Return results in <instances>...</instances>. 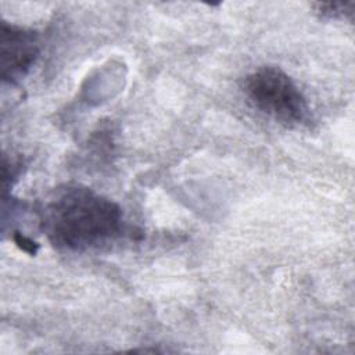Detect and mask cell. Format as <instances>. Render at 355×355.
<instances>
[{"label": "cell", "instance_id": "7a4b0ae2", "mask_svg": "<svg viewBox=\"0 0 355 355\" xmlns=\"http://www.w3.org/2000/svg\"><path fill=\"white\" fill-rule=\"evenodd\" d=\"M250 103L261 112L287 126L306 122L309 107L295 82L279 67H259L243 82Z\"/></svg>", "mask_w": 355, "mask_h": 355}, {"label": "cell", "instance_id": "5b68a950", "mask_svg": "<svg viewBox=\"0 0 355 355\" xmlns=\"http://www.w3.org/2000/svg\"><path fill=\"white\" fill-rule=\"evenodd\" d=\"M14 241H15V244H17L22 251H25V252H28V254H31V255H35V254L37 252V248H39L37 243H35L31 237H28V236L19 233V232H15V233H14Z\"/></svg>", "mask_w": 355, "mask_h": 355}, {"label": "cell", "instance_id": "3957f363", "mask_svg": "<svg viewBox=\"0 0 355 355\" xmlns=\"http://www.w3.org/2000/svg\"><path fill=\"white\" fill-rule=\"evenodd\" d=\"M40 51L39 36L35 31L1 22L0 58L1 78L14 83L28 73Z\"/></svg>", "mask_w": 355, "mask_h": 355}, {"label": "cell", "instance_id": "277c9868", "mask_svg": "<svg viewBox=\"0 0 355 355\" xmlns=\"http://www.w3.org/2000/svg\"><path fill=\"white\" fill-rule=\"evenodd\" d=\"M354 1H326L313 3L315 11L326 18H347L354 14Z\"/></svg>", "mask_w": 355, "mask_h": 355}, {"label": "cell", "instance_id": "6da1fadb", "mask_svg": "<svg viewBox=\"0 0 355 355\" xmlns=\"http://www.w3.org/2000/svg\"><path fill=\"white\" fill-rule=\"evenodd\" d=\"M40 223L53 245L78 252L108 245L126 229L116 202L80 184L55 189L42 209Z\"/></svg>", "mask_w": 355, "mask_h": 355}]
</instances>
